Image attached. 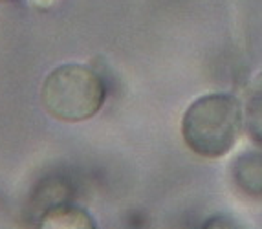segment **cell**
Returning a JSON list of instances; mask_svg holds the SVG:
<instances>
[{"mask_svg": "<svg viewBox=\"0 0 262 229\" xmlns=\"http://www.w3.org/2000/svg\"><path fill=\"white\" fill-rule=\"evenodd\" d=\"M180 128L191 152L207 159L224 158L235 149L241 138L244 106L233 94H206L187 106Z\"/></svg>", "mask_w": 262, "mask_h": 229, "instance_id": "6da1fadb", "label": "cell"}, {"mask_svg": "<svg viewBox=\"0 0 262 229\" xmlns=\"http://www.w3.org/2000/svg\"><path fill=\"white\" fill-rule=\"evenodd\" d=\"M108 96L106 84L94 68L68 62L53 68L40 88V101L52 118L64 123L92 119Z\"/></svg>", "mask_w": 262, "mask_h": 229, "instance_id": "7a4b0ae2", "label": "cell"}, {"mask_svg": "<svg viewBox=\"0 0 262 229\" xmlns=\"http://www.w3.org/2000/svg\"><path fill=\"white\" fill-rule=\"evenodd\" d=\"M231 180L244 196L262 200V152H244L231 165Z\"/></svg>", "mask_w": 262, "mask_h": 229, "instance_id": "3957f363", "label": "cell"}, {"mask_svg": "<svg viewBox=\"0 0 262 229\" xmlns=\"http://www.w3.org/2000/svg\"><path fill=\"white\" fill-rule=\"evenodd\" d=\"M39 229H97L94 216L72 202L50 207L40 215Z\"/></svg>", "mask_w": 262, "mask_h": 229, "instance_id": "277c9868", "label": "cell"}, {"mask_svg": "<svg viewBox=\"0 0 262 229\" xmlns=\"http://www.w3.org/2000/svg\"><path fill=\"white\" fill-rule=\"evenodd\" d=\"M244 128L251 141L262 147V83L257 84L246 99Z\"/></svg>", "mask_w": 262, "mask_h": 229, "instance_id": "5b68a950", "label": "cell"}, {"mask_svg": "<svg viewBox=\"0 0 262 229\" xmlns=\"http://www.w3.org/2000/svg\"><path fill=\"white\" fill-rule=\"evenodd\" d=\"M200 229H244L235 218L227 215H214L209 216L204 224H202Z\"/></svg>", "mask_w": 262, "mask_h": 229, "instance_id": "8992f818", "label": "cell"}, {"mask_svg": "<svg viewBox=\"0 0 262 229\" xmlns=\"http://www.w3.org/2000/svg\"><path fill=\"white\" fill-rule=\"evenodd\" d=\"M0 2H13V0H0Z\"/></svg>", "mask_w": 262, "mask_h": 229, "instance_id": "52a82bcc", "label": "cell"}]
</instances>
